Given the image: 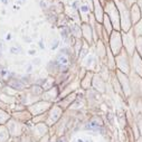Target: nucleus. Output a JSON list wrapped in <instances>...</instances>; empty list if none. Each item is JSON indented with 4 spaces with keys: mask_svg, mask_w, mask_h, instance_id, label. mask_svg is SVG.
Listing matches in <instances>:
<instances>
[{
    "mask_svg": "<svg viewBox=\"0 0 142 142\" xmlns=\"http://www.w3.org/2000/svg\"><path fill=\"white\" fill-rule=\"evenodd\" d=\"M94 2V8H95V15H96V19L99 21H101L103 19V10L101 7V2L99 0H93Z\"/></svg>",
    "mask_w": 142,
    "mask_h": 142,
    "instance_id": "nucleus-6",
    "label": "nucleus"
},
{
    "mask_svg": "<svg viewBox=\"0 0 142 142\" xmlns=\"http://www.w3.org/2000/svg\"><path fill=\"white\" fill-rule=\"evenodd\" d=\"M133 64H134V67L137 70V72L142 75V62L137 54H134V56H133Z\"/></svg>",
    "mask_w": 142,
    "mask_h": 142,
    "instance_id": "nucleus-7",
    "label": "nucleus"
},
{
    "mask_svg": "<svg viewBox=\"0 0 142 142\" xmlns=\"http://www.w3.org/2000/svg\"><path fill=\"white\" fill-rule=\"evenodd\" d=\"M118 8L119 15H120V22L122 28L128 31L131 27V18H130V8L126 6L124 0H113Z\"/></svg>",
    "mask_w": 142,
    "mask_h": 142,
    "instance_id": "nucleus-1",
    "label": "nucleus"
},
{
    "mask_svg": "<svg viewBox=\"0 0 142 142\" xmlns=\"http://www.w3.org/2000/svg\"><path fill=\"white\" fill-rule=\"evenodd\" d=\"M121 47V40H120V34L119 33H114L112 36V48L114 51V54H118L120 52Z\"/></svg>",
    "mask_w": 142,
    "mask_h": 142,
    "instance_id": "nucleus-5",
    "label": "nucleus"
},
{
    "mask_svg": "<svg viewBox=\"0 0 142 142\" xmlns=\"http://www.w3.org/2000/svg\"><path fill=\"white\" fill-rule=\"evenodd\" d=\"M130 18L132 24H137L139 20H141V11H140V8L137 3L130 7Z\"/></svg>",
    "mask_w": 142,
    "mask_h": 142,
    "instance_id": "nucleus-3",
    "label": "nucleus"
},
{
    "mask_svg": "<svg viewBox=\"0 0 142 142\" xmlns=\"http://www.w3.org/2000/svg\"><path fill=\"white\" fill-rule=\"evenodd\" d=\"M137 47H138V51H139V53H140V55L142 56V37H139L138 38V40H137Z\"/></svg>",
    "mask_w": 142,
    "mask_h": 142,
    "instance_id": "nucleus-9",
    "label": "nucleus"
},
{
    "mask_svg": "<svg viewBox=\"0 0 142 142\" xmlns=\"http://www.w3.org/2000/svg\"><path fill=\"white\" fill-rule=\"evenodd\" d=\"M134 33L137 34L138 37H142V19L135 24L134 26Z\"/></svg>",
    "mask_w": 142,
    "mask_h": 142,
    "instance_id": "nucleus-8",
    "label": "nucleus"
},
{
    "mask_svg": "<svg viewBox=\"0 0 142 142\" xmlns=\"http://www.w3.org/2000/svg\"><path fill=\"white\" fill-rule=\"evenodd\" d=\"M124 1H125V3H126V6H128L129 8H130L132 5L137 3V0H124Z\"/></svg>",
    "mask_w": 142,
    "mask_h": 142,
    "instance_id": "nucleus-10",
    "label": "nucleus"
},
{
    "mask_svg": "<svg viewBox=\"0 0 142 142\" xmlns=\"http://www.w3.org/2000/svg\"><path fill=\"white\" fill-rule=\"evenodd\" d=\"M137 5L139 6L140 11H141V17H142V0H137Z\"/></svg>",
    "mask_w": 142,
    "mask_h": 142,
    "instance_id": "nucleus-11",
    "label": "nucleus"
},
{
    "mask_svg": "<svg viewBox=\"0 0 142 142\" xmlns=\"http://www.w3.org/2000/svg\"><path fill=\"white\" fill-rule=\"evenodd\" d=\"M124 45H125V48L128 49V52L130 54L133 53V51H134V38H133L132 36V33H129V34L124 35Z\"/></svg>",
    "mask_w": 142,
    "mask_h": 142,
    "instance_id": "nucleus-4",
    "label": "nucleus"
},
{
    "mask_svg": "<svg viewBox=\"0 0 142 142\" xmlns=\"http://www.w3.org/2000/svg\"><path fill=\"white\" fill-rule=\"evenodd\" d=\"M105 12H106V16H107V17L110 18V20L112 21L114 28H116V30H119L120 26H121L120 15H119L118 8H116L113 0H106L105 1Z\"/></svg>",
    "mask_w": 142,
    "mask_h": 142,
    "instance_id": "nucleus-2",
    "label": "nucleus"
}]
</instances>
